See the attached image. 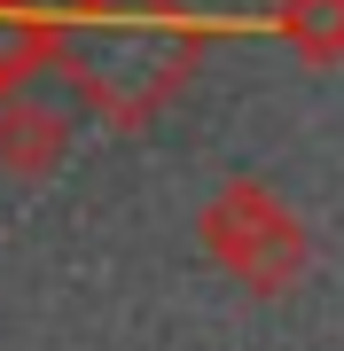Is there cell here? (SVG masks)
<instances>
[{
    "mask_svg": "<svg viewBox=\"0 0 344 351\" xmlns=\"http://www.w3.org/2000/svg\"><path fill=\"white\" fill-rule=\"evenodd\" d=\"M39 63H47V32H39L24 8H0V78H24Z\"/></svg>",
    "mask_w": 344,
    "mask_h": 351,
    "instance_id": "cell-5",
    "label": "cell"
},
{
    "mask_svg": "<svg viewBox=\"0 0 344 351\" xmlns=\"http://www.w3.org/2000/svg\"><path fill=\"white\" fill-rule=\"evenodd\" d=\"M71 156V117L39 94H0V172L8 180H47Z\"/></svg>",
    "mask_w": 344,
    "mask_h": 351,
    "instance_id": "cell-3",
    "label": "cell"
},
{
    "mask_svg": "<svg viewBox=\"0 0 344 351\" xmlns=\"http://www.w3.org/2000/svg\"><path fill=\"white\" fill-rule=\"evenodd\" d=\"M196 234H204V258L227 281H242L251 297H282V289H297V274L313 265L306 219H297L266 180H251V172H235L227 188L196 211Z\"/></svg>",
    "mask_w": 344,
    "mask_h": 351,
    "instance_id": "cell-2",
    "label": "cell"
},
{
    "mask_svg": "<svg viewBox=\"0 0 344 351\" xmlns=\"http://www.w3.org/2000/svg\"><path fill=\"white\" fill-rule=\"evenodd\" d=\"M78 16H117V24H126V16H172V0H71Z\"/></svg>",
    "mask_w": 344,
    "mask_h": 351,
    "instance_id": "cell-6",
    "label": "cell"
},
{
    "mask_svg": "<svg viewBox=\"0 0 344 351\" xmlns=\"http://www.w3.org/2000/svg\"><path fill=\"white\" fill-rule=\"evenodd\" d=\"M282 39L306 63H344V0H282Z\"/></svg>",
    "mask_w": 344,
    "mask_h": 351,
    "instance_id": "cell-4",
    "label": "cell"
},
{
    "mask_svg": "<svg viewBox=\"0 0 344 351\" xmlns=\"http://www.w3.org/2000/svg\"><path fill=\"white\" fill-rule=\"evenodd\" d=\"M47 63L71 78L94 110H110L117 125L149 117L180 78L196 71V39L188 32H117V16H94L87 32L47 39Z\"/></svg>",
    "mask_w": 344,
    "mask_h": 351,
    "instance_id": "cell-1",
    "label": "cell"
}]
</instances>
